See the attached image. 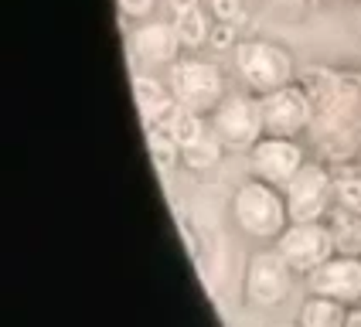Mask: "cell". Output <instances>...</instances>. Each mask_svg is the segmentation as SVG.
<instances>
[{
  "mask_svg": "<svg viewBox=\"0 0 361 327\" xmlns=\"http://www.w3.org/2000/svg\"><path fill=\"white\" fill-rule=\"evenodd\" d=\"M232 222L245 239L259 245H273L283 235V228L290 225V208L283 187L249 178L232 191Z\"/></svg>",
  "mask_w": 361,
  "mask_h": 327,
  "instance_id": "1",
  "label": "cell"
},
{
  "mask_svg": "<svg viewBox=\"0 0 361 327\" xmlns=\"http://www.w3.org/2000/svg\"><path fill=\"white\" fill-rule=\"evenodd\" d=\"M228 55H232V75L239 82V89L252 96H266L297 82V58L280 41L245 38Z\"/></svg>",
  "mask_w": 361,
  "mask_h": 327,
  "instance_id": "2",
  "label": "cell"
},
{
  "mask_svg": "<svg viewBox=\"0 0 361 327\" xmlns=\"http://www.w3.org/2000/svg\"><path fill=\"white\" fill-rule=\"evenodd\" d=\"M167 85H171V92H174L178 106L191 109V113H198V116H204V120H208V116L215 113V106L232 92L219 61L195 58V55L178 58L171 68H167Z\"/></svg>",
  "mask_w": 361,
  "mask_h": 327,
  "instance_id": "3",
  "label": "cell"
},
{
  "mask_svg": "<svg viewBox=\"0 0 361 327\" xmlns=\"http://www.w3.org/2000/svg\"><path fill=\"white\" fill-rule=\"evenodd\" d=\"M293 283H297V269L283 259L276 245H269V249H256L249 256L245 276H242V297H245L249 310L269 314L290 300Z\"/></svg>",
  "mask_w": 361,
  "mask_h": 327,
  "instance_id": "4",
  "label": "cell"
},
{
  "mask_svg": "<svg viewBox=\"0 0 361 327\" xmlns=\"http://www.w3.org/2000/svg\"><path fill=\"white\" fill-rule=\"evenodd\" d=\"M208 130L219 137L225 150L249 154V150L266 137L259 96H252V92H245V89L228 92V96L215 106V113L208 116Z\"/></svg>",
  "mask_w": 361,
  "mask_h": 327,
  "instance_id": "5",
  "label": "cell"
},
{
  "mask_svg": "<svg viewBox=\"0 0 361 327\" xmlns=\"http://www.w3.org/2000/svg\"><path fill=\"white\" fill-rule=\"evenodd\" d=\"M262 106V126H266V137H290V140H300L303 133L314 126L317 116V106L310 99V92L303 89L300 82H290L276 92H266L259 96Z\"/></svg>",
  "mask_w": 361,
  "mask_h": 327,
  "instance_id": "6",
  "label": "cell"
},
{
  "mask_svg": "<svg viewBox=\"0 0 361 327\" xmlns=\"http://www.w3.org/2000/svg\"><path fill=\"white\" fill-rule=\"evenodd\" d=\"M290 222H321L334 208V174L317 161H307L283 187Z\"/></svg>",
  "mask_w": 361,
  "mask_h": 327,
  "instance_id": "7",
  "label": "cell"
},
{
  "mask_svg": "<svg viewBox=\"0 0 361 327\" xmlns=\"http://www.w3.org/2000/svg\"><path fill=\"white\" fill-rule=\"evenodd\" d=\"M273 245L283 252V259L297 269V276L314 273L324 259H331L338 252L334 249V235H331L324 218L321 222H290Z\"/></svg>",
  "mask_w": 361,
  "mask_h": 327,
  "instance_id": "8",
  "label": "cell"
},
{
  "mask_svg": "<svg viewBox=\"0 0 361 327\" xmlns=\"http://www.w3.org/2000/svg\"><path fill=\"white\" fill-rule=\"evenodd\" d=\"M307 293H324L344 307L361 304V252H334L303 276Z\"/></svg>",
  "mask_w": 361,
  "mask_h": 327,
  "instance_id": "9",
  "label": "cell"
},
{
  "mask_svg": "<svg viewBox=\"0 0 361 327\" xmlns=\"http://www.w3.org/2000/svg\"><path fill=\"white\" fill-rule=\"evenodd\" d=\"M307 164L300 140H290V137H262L252 150H249V171L252 178L286 187L293 181V174Z\"/></svg>",
  "mask_w": 361,
  "mask_h": 327,
  "instance_id": "10",
  "label": "cell"
},
{
  "mask_svg": "<svg viewBox=\"0 0 361 327\" xmlns=\"http://www.w3.org/2000/svg\"><path fill=\"white\" fill-rule=\"evenodd\" d=\"M130 48H133L137 61L147 65V68H171L180 58V51H184L174 20H161V18L140 20L133 38H130Z\"/></svg>",
  "mask_w": 361,
  "mask_h": 327,
  "instance_id": "11",
  "label": "cell"
},
{
  "mask_svg": "<svg viewBox=\"0 0 361 327\" xmlns=\"http://www.w3.org/2000/svg\"><path fill=\"white\" fill-rule=\"evenodd\" d=\"M133 96H137V106H140L147 126H161L171 116V109L178 106L167 82H161L157 75H143V72L133 75Z\"/></svg>",
  "mask_w": 361,
  "mask_h": 327,
  "instance_id": "12",
  "label": "cell"
},
{
  "mask_svg": "<svg viewBox=\"0 0 361 327\" xmlns=\"http://www.w3.org/2000/svg\"><path fill=\"white\" fill-rule=\"evenodd\" d=\"M344 321H348V307L324 293H307V300L300 304L303 327H344Z\"/></svg>",
  "mask_w": 361,
  "mask_h": 327,
  "instance_id": "13",
  "label": "cell"
},
{
  "mask_svg": "<svg viewBox=\"0 0 361 327\" xmlns=\"http://www.w3.org/2000/svg\"><path fill=\"white\" fill-rule=\"evenodd\" d=\"M324 222H327L331 235H334V249L338 252H361V215L334 204Z\"/></svg>",
  "mask_w": 361,
  "mask_h": 327,
  "instance_id": "14",
  "label": "cell"
},
{
  "mask_svg": "<svg viewBox=\"0 0 361 327\" xmlns=\"http://www.w3.org/2000/svg\"><path fill=\"white\" fill-rule=\"evenodd\" d=\"M161 130L178 143L180 150H184V147H191V143L208 130V120L198 116V113H191V109H184V106H174V109H171V116L161 123Z\"/></svg>",
  "mask_w": 361,
  "mask_h": 327,
  "instance_id": "15",
  "label": "cell"
},
{
  "mask_svg": "<svg viewBox=\"0 0 361 327\" xmlns=\"http://www.w3.org/2000/svg\"><path fill=\"white\" fill-rule=\"evenodd\" d=\"M221 154H225L221 140L212 133V130H204L191 147H184V150H180V164H184L188 171H195V174H208V171L221 161Z\"/></svg>",
  "mask_w": 361,
  "mask_h": 327,
  "instance_id": "16",
  "label": "cell"
},
{
  "mask_svg": "<svg viewBox=\"0 0 361 327\" xmlns=\"http://www.w3.org/2000/svg\"><path fill=\"white\" fill-rule=\"evenodd\" d=\"M174 27H178L180 35V44L184 48H204L208 41H212V20L204 14V7H195V11H184L174 18Z\"/></svg>",
  "mask_w": 361,
  "mask_h": 327,
  "instance_id": "17",
  "label": "cell"
},
{
  "mask_svg": "<svg viewBox=\"0 0 361 327\" xmlns=\"http://www.w3.org/2000/svg\"><path fill=\"white\" fill-rule=\"evenodd\" d=\"M147 150H150V161H154V167H157L161 174H171V171L180 164V147L164 133L161 126H150V133H147Z\"/></svg>",
  "mask_w": 361,
  "mask_h": 327,
  "instance_id": "18",
  "label": "cell"
},
{
  "mask_svg": "<svg viewBox=\"0 0 361 327\" xmlns=\"http://www.w3.org/2000/svg\"><path fill=\"white\" fill-rule=\"evenodd\" d=\"M334 204L361 215V164L334 174Z\"/></svg>",
  "mask_w": 361,
  "mask_h": 327,
  "instance_id": "19",
  "label": "cell"
},
{
  "mask_svg": "<svg viewBox=\"0 0 361 327\" xmlns=\"http://www.w3.org/2000/svg\"><path fill=\"white\" fill-rule=\"evenodd\" d=\"M239 41H242L239 24H232V20H215V24H212V41H208V44H212L215 51H232Z\"/></svg>",
  "mask_w": 361,
  "mask_h": 327,
  "instance_id": "20",
  "label": "cell"
},
{
  "mask_svg": "<svg viewBox=\"0 0 361 327\" xmlns=\"http://www.w3.org/2000/svg\"><path fill=\"white\" fill-rule=\"evenodd\" d=\"M208 11H212L215 20H232V24H239L245 18V4L242 0H208Z\"/></svg>",
  "mask_w": 361,
  "mask_h": 327,
  "instance_id": "21",
  "label": "cell"
},
{
  "mask_svg": "<svg viewBox=\"0 0 361 327\" xmlns=\"http://www.w3.org/2000/svg\"><path fill=\"white\" fill-rule=\"evenodd\" d=\"M154 7H157V0H120L123 18L130 20H147L154 14Z\"/></svg>",
  "mask_w": 361,
  "mask_h": 327,
  "instance_id": "22",
  "label": "cell"
},
{
  "mask_svg": "<svg viewBox=\"0 0 361 327\" xmlns=\"http://www.w3.org/2000/svg\"><path fill=\"white\" fill-rule=\"evenodd\" d=\"M167 4H171L174 18H178V14H184V11H195V7H201V0H167Z\"/></svg>",
  "mask_w": 361,
  "mask_h": 327,
  "instance_id": "23",
  "label": "cell"
},
{
  "mask_svg": "<svg viewBox=\"0 0 361 327\" xmlns=\"http://www.w3.org/2000/svg\"><path fill=\"white\" fill-rule=\"evenodd\" d=\"M310 4H317V7H327V11H334V7H351V4H358V0H310Z\"/></svg>",
  "mask_w": 361,
  "mask_h": 327,
  "instance_id": "24",
  "label": "cell"
},
{
  "mask_svg": "<svg viewBox=\"0 0 361 327\" xmlns=\"http://www.w3.org/2000/svg\"><path fill=\"white\" fill-rule=\"evenodd\" d=\"M358 164H361V150H358Z\"/></svg>",
  "mask_w": 361,
  "mask_h": 327,
  "instance_id": "25",
  "label": "cell"
}]
</instances>
